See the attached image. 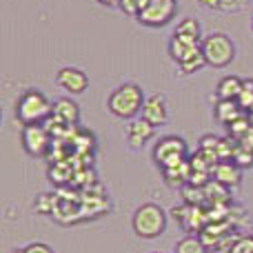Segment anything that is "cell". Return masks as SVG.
Segmentation results:
<instances>
[{"label":"cell","instance_id":"21","mask_svg":"<svg viewBox=\"0 0 253 253\" xmlns=\"http://www.w3.org/2000/svg\"><path fill=\"white\" fill-rule=\"evenodd\" d=\"M22 253H53L51 247L44 245V242H31V245H27Z\"/></svg>","mask_w":253,"mask_h":253},{"label":"cell","instance_id":"26","mask_svg":"<svg viewBox=\"0 0 253 253\" xmlns=\"http://www.w3.org/2000/svg\"><path fill=\"white\" fill-rule=\"evenodd\" d=\"M251 31H253V18H251Z\"/></svg>","mask_w":253,"mask_h":253},{"label":"cell","instance_id":"6","mask_svg":"<svg viewBox=\"0 0 253 253\" xmlns=\"http://www.w3.org/2000/svg\"><path fill=\"white\" fill-rule=\"evenodd\" d=\"M175 4L178 0H142L135 18L144 27H165L175 16Z\"/></svg>","mask_w":253,"mask_h":253},{"label":"cell","instance_id":"15","mask_svg":"<svg viewBox=\"0 0 253 253\" xmlns=\"http://www.w3.org/2000/svg\"><path fill=\"white\" fill-rule=\"evenodd\" d=\"M200 47V42H196V40L191 38H182V36H171V42H169V53L171 58H173L175 62H180L184 56H189V53L193 51V49Z\"/></svg>","mask_w":253,"mask_h":253},{"label":"cell","instance_id":"11","mask_svg":"<svg viewBox=\"0 0 253 253\" xmlns=\"http://www.w3.org/2000/svg\"><path fill=\"white\" fill-rule=\"evenodd\" d=\"M56 123L65 125V126H71L80 120V107L76 105L71 98H60V100L53 102V116Z\"/></svg>","mask_w":253,"mask_h":253},{"label":"cell","instance_id":"4","mask_svg":"<svg viewBox=\"0 0 253 253\" xmlns=\"http://www.w3.org/2000/svg\"><path fill=\"white\" fill-rule=\"evenodd\" d=\"M200 49H202V56H205L207 65L215 67V69L227 67L233 60V56H236V44L224 34H209L207 38H202Z\"/></svg>","mask_w":253,"mask_h":253},{"label":"cell","instance_id":"25","mask_svg":"<svg viewBox=\"0 0 253 253\" xmlns=\"http://www.w3.org/2000/svg\"><path fill=\"white\" fill-rule=\"evenodd\" d=\"M247 116H249V123H251V126H253V109H249V114H247Z\"/></svg>","mask_w":253,"mask_h":253},{"label":"cell","instance_id":"17","mask_svg":"<svg viewBox=\"0 0 253 253\" xmlns=\"http://www.w3.org/2000/svg\"><path fill=\"white\" fill-rule=\"evenodd\" d=\"M173 253H209V247L202 242L200 236H184L182 240H178Z\"/></svg>","mask_w":253,"mask_h":253},{"label":"cell","instance_id":"9","mask_svg":"<svg viewBox=\"0 0 253 253\" xmlns=\"http://www.w3.org/2000/svg\"><path fill=\"white\" fill-rule=\"evenodd\" d=\"M156 133V126L140 116V118H133L126 126V144L131 149H142L144 144L149 142V138H153Z\"/></svg>","mask_w":253,"mask_h":253},{"label":"cell","instance_id":"5","mask_svg":"<svg viewBox=\"0 0 253 253\" xmlns=\"http://www.w3.org/2000/svg\"><path fill=\"white\" fill-rule=\"evenodd\" d=\"M187 151L189 147L180 135H165L153 147V160H156L158 167L169 169V167H175L187 160Z\"/></svg>","mask_w":253,"mask_h":253},{"label":"cell","instance_id":"18","mask_svg":"<svg viewBox=\"0 0 253 253\" xmlns=\"http://www.w3.org/2000/svg\"><path fill=\"white\" fill-rule=\"evenodd\" d=\"M175 36H182V38H191L196 42H202L200 40V22L193 20V18H184L173 31Z\"/></svg>","mask_w":253,"mask_h":253},{"label":"cell","instance_id":"29","mask_svg":"<svg viewBox=\"0 0 253 253\" xmlns=\"http://www.w3.org/2000/svg\"><path fill=\"white\" fill-rule=\"evenodd\" d=\"M251 236H253V231H251Z\"/></svg>","mask_w":253,"mask_h":253},{"label":"cell","instance_id":"22","mask_svg":"<svg viewBox=\"0 0 253 253\" xmlns=\"http://www.w3.org/2000/svg\"><path fill=\"white\" fill-rule=\"evenodd\" d=\"M229 253H253V236L251 238H245V240H240Z\"/></svg>","mask_w":253,"mask_h":253},{"label":"cell","instance_id":"23","mask_svg":"<svg viewBox=\"0 0 253 253\" xmlns=\"http://www.w3.org/2000/svg\"><path fill=\"white\" fill-rule=\"evenodd\" d=\"M205 7H211V9H218L220 7V0H200Z\"/></svg>","mask_w":253,"mask_h":253},{"label":"cell","instance_id":"24","mask_svg":"<svg viewBox=\"0 0 253 253\" xmlns=\"http://www.w3.org/2000/svg\"><path fill=\"white\" fill-rule=\"evenodd\" d=\"M98 2L105 7H120V0H98Z\"/></svg>","mask_w":253,"mask_h":253},{"label":"cell","instance_id":"13","mask_svg":"<svg viewBox=\"0 0 253 253\" xmlns=\"http://www.w3.org/2000/svg\"><path fill=\"white\" fill-rule=\"evenodd\" d=\"M242 83L245 80L240 76H224L218 83V89H215L218 100H238V96L242 91Z\"/></svg>","mask_w":253,"mask_h":253},{"label":"cell","instance_id":"20","mask_svg":"<svg viewBox=\"0 0 253 253\" xmlns=\"http://www.w3.org/2000/svg\"><path fill=\"white\" fill-rule=\"evenodd\" d=\"M140 2H142V0H120V9H123L125 13H129V16H135L140 9Z\"/></svg>","mask_w":253,"mask_h":253},{"label":"cell","instance_id":"1","mask_svg":"<svg viewBox=\"0 0 253 253\" xmlns=\"http://www.w3.org/2000/svg\"><path fill=\"white\" fill-rule=\"evenodd\" d=\"M53 116V105L42 91L27 89L16 100V120L25 125H42Z\"/></svg>","mask_w":253,"mask_h":253},{"label":"cell","instance_id":"19","mask_svg":"<svg viewBox=\"0 0 253 253\" xmlns=\"http://www.w3.org/2000/svg\"><path fill=\"white\" fill-rule=\"evenodd\" d=\"M238 105L245 111L253 109V80H245V83H242V91H240V96H238Z\"/></svg>","mask_w":253,"mask_h":253},{"label":"cell","instance_id":"14","mask_svg":"<svg viewBox=\"0 0 253 253\" xmlns=\"http://www.w3.org/2000/svg\"><path fill=\"white\" fill-rule=\"evenodd\" d=\"M213 178L218 180L222 187H233V184L240 182L242 173H240V167L238 165H231V162H220V165H215Z\"/></svg>","mask_w":253,"mask_h":253},{"label":"cell","instance_id":"12","mask_svg":"<svg viewBox=\"0 0 253 253\" xmlns=\"http://www.w3.org/2000/svg\"><path fill=\"white\" fill-rule=\"evenodd\" d=\"M213 116L218 123L222 125H233L238 118L245 116V109L238 105V100H218L213 107Z\"/></svg>","mask_w":253,"mask_h":253},{"label":"cell","instance_id":"10","mask_svg":"<svg viewBox=\"0 0 253 253\" xmlns=\"http://www.w3.org/2000/svg\"><path fill=\"white\" fill-rule=\"evenodd\" d=\"M140 116H142L147 123H151L153 126L165 125L167 120H169V109H167L165 98H162L160 93L149 96L147 100H144V107H142V111H140Z\"/></svg>","mask_w":253,"mask_h":253},{"label":"cell","instance_id":"7","mask_svg":"<svg viewBox=\"0 0 253 253\" xmlns=\"http://www.w3.org/2000/svg\"><path fill=\"white\" fill-rule=\"evenodd\" d=\"M22 149L31 158H42L51 147V135L44 129V125H25L20 133Z\"/></svg>","mask_w":253,"mask_h":253},{"label":"cell","instance_id":"2","mask_svg":"<svg viewBox=\"0 0 253 253\" xmlns=\"http://www.w3.org/2000/svg\"><path fill=\"white\" fill-rule=\"evenodd\" d=\"M133 233L142 240H156L167 231V213L156 202H144L133 211L131 218Z\"/></svg>","mask_w":253,"mask_h":253},{"label":"cell","instance_id":"16","mask_svg":"<svg viewBox=\"0 0 253 253\" xmlns=\"http://www.w3.org/2000/svg\"><path fill=\"white\" fill-rule=\"evenodd\" d=\"M205 65H207V60H205V56H202V49L200 47L193 49L189 56H184L182 60L178 62V67H180V71H182V74H196V71H200Z\"/></svg>","mask_w":253,"mask_h":253},{"label":"cell","instance_id":"3","mask_svg":"<svg viewBox=\"0 0 253 253\" xmlns=\"http://www.w3.org/2000/svg\"><path fill=\"white\" fill-rule=\"evenodd\" d=\"M144 93L138 84L133 83H125L120 84L116 91H111L109 100H107V107L109 111L116 116V118H123V120H133L135 116L142 111L144 107Z\"/></svg>","mask_w":253,"mask_h":253},{"label":"cell","instance_id":"8","mask_svg":"<svg viewBox=\"0 0 253 253\" xmlns=\"http://www.w3.org/2000/svg\"><path fill=\"white\" fill-rule=\"evenodd\" d=\"M56 83L58 87H62L67 93L71 96H78V93H84L89 87V78L83 69H76V67H62L56 74Z\"/></svg>","mask_w":253,"mask_h":253},{"label":"cell","instance_id":"27","mask_svg":"<svg viewBox=\"0 0 253 253\" xmlns=\"http://www.w3.org/2000/svg\"><path fill=\"white\" fill-rule=\"evenodd\" d=\"M13 253H22V249H20V251H13Z\"/></svg>","mask_w":253,"mask_h":253},{"label":"cell","instance_id":"28","mask_svg":"<svg viewBox=\"0 0 253 253\" xmlns=\"http://www.w3.org/2000/svg\"><path fill=\"white\" fill-rule=\"evenodd\" d=\"M151 253H160V251H151Z\"/></svg>","mask_w":253,"mask_h":253}]
</instances>
